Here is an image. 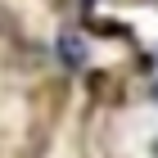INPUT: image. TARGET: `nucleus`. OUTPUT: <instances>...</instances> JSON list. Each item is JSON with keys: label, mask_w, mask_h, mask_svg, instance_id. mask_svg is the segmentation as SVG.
<instances>
[{"label": "nucleus", "mask_w": 158, "mask_h": 158, "mask_svg": "<svg viewBox=\"0 0 158 158\" xmlns=\"http://www.w3.org/2000/svg\"><path fill=\"white\" fill-rule=\"evenodd\" d=\"M59 50H63V59L73 63V68H77V63H81V41H73V36H63V41H59Z\"/></svg>", "instance_id": "1"}]
</instances>
